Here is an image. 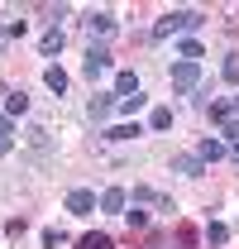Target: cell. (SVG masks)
Returning a JSON list of instances; mask_svg holds the SVG:
<instances>
[{
	"label": "cell",
	"instance_id": "1",
	"mask_svg": "<svg viewBox=\"0 0 239 249\" xmlns=\"http://www.w3.org/2000/svg\"><path fill=\"white\" fill-rule=\"evenodd\" d=\"M201 10H172V15H163L158 24H153V43H168L172 34H196L201 29Z\"/></svg>",
	"mask_w": 239,
	"mask_h": 249
},
{
	"label": "cell",
	"instance_id": "2",
	"mask_svg": "<svg viewBox=\"0 0 239 249\" xmlns=\"http://www.w3.org/2000/svg\"><path fill=\"white\" fill-rule=\"evenodd\" d=\"M168 82H172V91H182V96H196L201 91V82H206V72H201V62H172L168 67Z\"/></svg>",
	"mask_w": 239,
	"mask_h": 249
},
{
	"label": "cell",
	"instance_id": "3",
	"mask_svg": "<svg viewBox=\"0 0 239 249\" xmlns=\"http://www.w3.org/2000/svg\"><path fill=\"white\" fill-rule=\"evenodd\" d=\"M82 72H86V77H101V72H110V48H105V43H91L86 53H82Z\"/></svg>",
	"mask_w": 239,
	"mask_h": 249
},
{
	"label": "cell",
	"instance_id": "4",
	"mask_svg": "<svg viewBox=\"0 0 239 249\" xmlns=\"http://www.w3.org/2000/svg\"><path fill=\"white\" fill-rule=\"evenodd\" d=\"M96 206H101V196L86 192V187H72V192H67V211H72V216H86V211H96Z\"/></svg>",
	"mask_w": 239,
	"mask_h": 249
},
{
	"label": "cell",
	"instance_id": "5",
	"mask_svg": "<svg viewBox=\"0 0 239 249\" xmlns=\"http://www.w3.org/2000/svg\"><path fill=\"white\" fill-rule=\"evenodd\" d=\"M201 168H206V163L196 154H177L172 158V173H177V178H201Z\"/></svg>",
	"mask_w": 239,
	"mask_h": 249
},
{
	"label": "cell",
	"instance_id": "6",
	"mask_svg": "<svg viewBox=\"0 0 239 249\" xmlns=\"http://www.w3.org/2000/svg\"><path fill=\"white\" fill-rule=\"evenodd\" d=\"M225 154H230V149H225L215 134H206V139L196 144V158H201V163H215V158H225Z\"/></svg>",
	"mask_w": 239,
	"mask_h": 249
},
{
	"label": "cell",
	"instance_id": "7",
	"mask_svg": "<svg viewBox=\"0 0 239 249\" xmlns=\"http://www.w3.org/2000/svg\"><path fill=\"white\" fill-rule=\"evenodd\" d=\"M124 206H129V192H124V187H110V192L101 196V211H110V216H120Z\"/></svg>",
	"mask_w": 239,
	"mask_h": 249
},
{
	"label": "cell",
	"instance_id": "8",
	"mask_svg": "<svg viewBox=\"0 0 239 249\" xmlns=\"http://www.w3.org/2000/svg\"><path fill=\"white\" fill-rule=\"evenodd\" d=\"M86 24H91V34H101V38H110V34L120 29V19H115V15H105V10H96Z\"/></svg>",
	"mask_w": 239,
	"mask_h": 249
},
{
	"label": "cell",
	"instance_id": "9",
	"mask_svg": "<svg viewBox=\"0 0 239 249\" xmlns=\"http://www.w3.org/2000/svg\"><path fill=\"white\" fill-rule=\"evenodd\" d=\"M177 58H182V62H201V58H206V48H201V38H196V34L177 43Z\"/></svg>",
	"mask_w": 239,
	"mask_h": 249
},
{
	"label": "cell",
	"instance_id": "10",
	"mask_svg": "<svg viewBox=\"0 0 239 249\" xmlns=\"http://www.w3.org/2000/svg\"><path fill=\"white\" fill-rule=\"evenodd\" d=\"M58 53H62V29H48L38 38V58H58Z\"/></svg>",
	"mask_w": 239,
	"mask_h": 249
},
{
	"label": "cell",
	"instance_id": "11",
	"mask_svg": "<svg viewBox=\"0 0 239 249\" xmlns=\"http://www.w3.org/2000/svg\"><path fill=\"white\" fill-rule=\"evenodd\" d=\"M43 82H48V91H53V96L67 91V72H62L58 62H48V67H43Z\"/></svg>",
	"mask_w": 239,
	"mask_h": 249
},
{
	"label": "cell",
	"instance_id": "12",
	"mask_svg": "<svg viewBox=\"0 0 239 249\" xmlns=\"http://www.w3.org/2000/svg\"><path fill=\"white\" fill-rule=\"evenodd\" d=\"M215 139H220L225 149H235V144H239V115H230V120H220V134H215Z\"/></svg>",
	"mask_w": 239,
	"mask_h": 249
},
{
	"label": "cell",
	"instance_id": "13",
	"mask_svg": "<svg viewBox=\"0 0 239 249\" xmlns=\"http://www.w3.org/2000/svg\"><path fill=\"white\" fill-rule=\"evenodd\" d=\"M72 249H115V240H110V235H101V230H91V235H82Z\"/></svg>",
	"mask_w": 239,
	"mask_h": 249
},
{
	"label": "cell",
	"instance_id": "14",
	"mask_svg": "<svg viewBox=\"0 0 239 249\" xmlns=\"http://www.w3.org/2000/svg\"><path fill=\"white\" fill-rule=\"evenodd\" d=\"M24 110H29V96H24V91H5V115H10V120L24 115Z\"/></svg>",
	"mask_w": 239,
	"mask_h": 249
},
{
	"label": "cell",
	"instance_id": "15",
	"mask_svg": "<svg viewBox=\"0 0 239 249\" xmlns=\"http://www.w3.org/2000/svg\"><path fill=\"white\" fill-rule=\"evenodd\" d=\"M206 245H215V249L230 245V225H225V220H210L206 225Z\"/></svg>",
	"mask_w": 239,
	"mask_h": 249
},
{
	"label": "cell",
	"instance_id": "16",
	"mask_svg": "<svg viewBox=\"0 0 239 249\" xmlns=\"http://www.w3.org/2000/svg\"><path fill=\"white\" fill-rule=\"evenodd\" d=\"M149 129H153V134H163V129H172V110H163V106H153V110H149Z\"/></svg>",
	"mask_w": 239,
	"mask_h": 249
},
{
	"label": "cell",
	"instance_id": "17",
	"mask_svg": "<svg viewBox=\"0 0 239 249\" xmlns=\"http://www.w3.org/2000/svg\"><path fill=\"white\" fill-rule=\"evenodd\" d=\"M134 91H139V77H134V72H120L115 77V96L124 101V96H134Z\"/></svg>",
	"mask_w": 239,
	"mask_h": 249
},
{
	"label": "cell",
	"instance_id": "18",
	"mask_svg": "<svg viewBox=\"0 0 239 249\" xmlns=\"http://www.w3.org/2000/svg\"><path fill=\"white\" fill-rule=\"evenodd\" d=\"M10 144H15V120L0 110V154H10Z\"/></svg>",
	"mask_w": 239,
	"mask_h": 249
},
{
	"label": "cell",
	"instance_id": "19",
	"mask_svg": "<svg viewBox=\"0 0 239 249\" xmlns=\"http://www.w3.org/2000/svg\"><path fill=\"white\" fill-rule=\"evenodd\" d=\"M235 115V101H210V120L220 124V120H230Z\"/></svg>",
	"mask_w": 239,
	"mask_h": 249
},
{
	"label": "cell",
	"instance_id": "20",
	"mask_svg": "<svg viewBox=\"0 0 239 249\" xmlns=\"http://www.w3.org/2000/svg\"><path fill=\"white\" fill-rule=\"evenodd\" d=\"M105 134H110V139H134V134H139V129H134V124L124 120V124H110V129H105Z\"/></svg>",
	"mask_w": 239,
	"mask_h": 249
},
{
	"label": "cell",
	"instance_id": "21",
	"mask_svg": "<svg viewBox=\"0 0 239 249\" xmlns=\"http://www.w3.org/2000/svg\"><path fill=\"white\" fill-rule=\"evenodd\" d=\"M120 110H124V115H134V110H144V96L134 91V96H124V101H120Z\"/></svg>",
	"mask_w": 239,
	"mask_h": 249
},
{
	"label": "cell",
	"instance_id": "22",
	"mask_svg": "<svg viewBox=\"0 0 239 249\" xmlns=\"http://www.w3.org/2000/svg\"><path fill=\"white\" fill-rule=\"evenodd\" d=\"M225 82H239V53L225 58Z\"/></svg>",
	"mask_w": 239,
	"mask_h": 249
},
{
	"label": "cell",
	"instance_id": "23",
	"mask_svg": "<svg viewBox=\"0 0 239 249\" xmlns=\"http://www.w3.org/2000/svg\"><path fill=\"white\" fill-rule=\"evenodd\" d=\"M43 245L58 249V245H67V235H62V230H43Z\"/></svg>",
	"mask_w": 239,
	"mask_h": 249
},
{
	"label": "cell",
	"instance_id": "24",
	"mask_svg": "<svg viewBox=\"0 0 239 249\" xmlns=\"http://www.w3.org/2000/svg\"><path fill=\"white\" fill-rule=\"evenodd\" d=\"M43 15H48V24H58L62 15H67V5H43Z\"/></svg>",
	"mask_w": 239,
	"mask_h": 249
},
{
	"label": "cell",
	"instance_id": "25",
	"mask_svg": "<svg viewBox=\"0 0 239 249\" xmlns=\"http://www.w3.org/2000/svg\"><path fill=\"white\" fill-rule=\"evenodd\" d=\"M230 158H235V163H239V144H235V149H230Z\"/></svg>",
	"mask_w": 239,
	"mask_h": 249
},
{
	"label": "cell",
	"instance_id": "26",
	"mask_svg": "<svg viewBox=\"0 0 239 249\" xmlns=\"http://www.w3.org/2000/svg\"><path fill=\"white\" fill-rule=\"evenodd\" d=\"M235 115H239V101H235Z\"/></svg>",
	"mask_w": 239,
	"mask_h": 249
}]
</instances>
